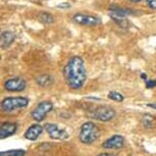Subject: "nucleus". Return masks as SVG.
Returning <instances> with one entry per match:
<instances>
[{
    "label": "nucleus",
    "instance_id": "a211bd4d",
    "mask_svg": "<svg viewBox=\"0 0 156 156\" xmlns=\"http://www.w3.org/2000/svg\"><path fill=\"white\" fill-rule=\"evenodd\" d=\"M143 122H144V126H147V128H150V126H151V122H152V116L149 115V114L144 115Z\"/></svg>",
    "mask_w": 156,
    "mask_h": 156
},
{
    "label": "nucleus",
    "instance_id": "6ab92c4d",
    "mask_svg": "<svg viewBox=\"0 0 156 156\" xmlns=\"http://www.w3.org/2000/svg\"><path fill=\"white\" fill-rule=\"evenodd\" d=\"M156 87V81L155 80H146V88L152 89Z\"/></svg>",
    "mask_w": 156,
    "mask_h": 156
},
{
    "label": "nucleus",
    "instance_id": "423d86ee",
    "mask_svg": "<svg viewBox=\"0 0 156 156\" xmlns=\"http://www.w3.org/2000/svg\"><path fill=\"white\" fill-rule=\"evenodd\" d=\"M45 129L49 137L53 140H66L69 137V133L64 129H60L55 123H46Z\"/></svg>",
    "mask_w": 156,
    "mask_h": 156
},
{
    "label": "nucleus",
    "instance_id": "412c9836",
    "mask_svg": "<svg viewBox=\"0 0 156 156\" xmlns=\"http://www.w3.org/2000/svg\"><path fill=\"white\" fill-rule=\"evenodd\" d=\"M58 7L59 8H69L70 4L69 3H61V4L58 5Z\"/></svg>",
    "mask_w": 156,
    "mask_h": 156
},
{
    "label": "nucleus",
    "instance_id": "9b49d317",
    "mask_svg": "<svg viewBox=\"0 0 156 156\" xmlns=\"http://www.w3.org/2000/svg\"><path fill=\"white\" fill-rule=\"evenodd\" d=\"M42 132L43 126H40L39 123H35V125H32L28 128L25 133V138L30 141H36L40 137V135L42 134Z\"/></svg>",
    "mask_w": 156,
    "mask_h": 156
},
{
    "label": "nucleus",
    "instance_id": "393cba45",
    "mask_svg": "<svg viewBox=\"0 0 156 156\" xmlns=\"http://www.w3.org/2000/svg\"><path fill=\"white\" fill-rule=\"evenodd\" d=\"M129 1H133V2H140V1H142V0H129Z\"/></svg>",
    "mask_w": 156,
    "mask_h": 156
},
{
    "label": "nucleus",
    "instance_id": "b1692460",
    "mask_svg": "<svg viewBox=\"0 0 156 156\" xmlns=\"http://www.w3.org/2000/svg\"><path fill=\"white\" fill-rule=\"evenodd\" d=\"M141 78H142L143 79V80H147V75H146V73H142V75H141Z\"/></svg>",
    "mask_w": 156,
    "mask_h": 156
},
{
    "label": "nucleus",
    "instance_id": "f257e3e1",
    "mask_svg": "<svg viewBox=\"0 0 156 156\" xmlns=\"http://www.w3.org/2000/svg\"><path fill=\"white\" fill-rule=\"evenodd\" d=\"M63 76L70 89L80 90L87 79L84 60L80 56H73L63 69Z\"/></svg>",
    "mask_w": 156,
    "mask_h": 156
},
{
    "label": "nucleus",
    "instance_id": "dca6fc26",
    "mask_svg": "<svg viewBox=\"0 0 156 156\" xmlns=\"http://www.w3.org/2000/svg\"><path fill=\"white\" fill-rule=\"evenodd\" d=\"M39 20L41 23H47V25H49V23H52L54 22V19L53 16H51L50 13L48 12H42L39 16Z\"/></svg>",
    "mask_w": 156,
    "mask_h": 156
},
{
    "label": "nucleus",
    "instance_id": "f8f14e48",
    "mask_svg": "<svg viewBox=\"0 0 156 156\" xmlns=\"http://www.w3.org/2000/svg\"><path fill=\"white\" fill-rule=\"evenodd\" d=\"M0 39H1L0 44H1L2 48H7V47H9L11 44L13 43L14 39H16V35H14L12 32L6 31L1 34V38H0Z\"/></svg>",
    "mask_w": 156,
    "mask_h": 156
},
{
    "label": "nucleus",
    "instance_id": "4468645a",
    "mask_svg": "<svg viewBox=\"0 0 156 156\" xmlns=\"http://www.w3.org/2000/svg\"><path fill=\"white\" fill-rule=\"evenodd\" d=\"M110 17L113 20V22H115L117 25L120 26L122 28H126L129 26V23L123 14L115 13V12H110Z\"/></svg>",
    "mask_w": 156,
    "mask_h": 156
},
{
    "label": "nucleus",
    "instance_id": "4be33fe9",
    "mask_svg": "<svg viewBox=\"0 0 156 156\" xmlns=\"http://www.w3.org/2000/svg\"><path fill=\"white\" fill-rule=\"evenodd\" d=\"M150 108H153V109L156 110V103H149V104H147Z\"/></svg>",
    "mask_w": 156,
    "mask_h": 156
},
{
    "label": "nucleus",
    "instance_id": "aec40b11",
    "mask_svg": "<svg viewBox=\"0 0 156 156\" xmlns=\"http://www.w3.org/2000/svg\"><path fill=\"white\" fill-rule=\"evenodd\" d=\"M146 1H147V4H148V6L150 8L156 10V0H146Z\"/></svg>",
    "mask_w": 156,
    "mask_h": 156
},
{
    "label": "nucleus",
    "instance_id": "6e6552de",
    "mask_svg": "<svg viewBox=\"0 0 156 156\" xmlns=\"http://www.w3.org/2000/svg\"><path fill=\"white\" fill-rule=\"evenodd\" d=\"M27 87V83L23 78H11L5 81L4 88L8 92H23Z\"/></svg>",
    "mask_w": 156,
    "mask_h": 156
},
{
    "label": "nucleus",
    "instance_id": "2eb2a0df",
    "mask_svg": "<svg viewBox=\"0 0 156 156\" xmlns=\"http://www.w3.org/2000/svg\"><path fill=\"white\" fill-rule=\"evenodd\" d=\"M26 151L25 150L19 149V150H8V151H1L0 156H25Z\"/></svg>",
    "mask_w": 156,
    "mask_h": 156
},
{
    "label": "nucleus",
    "instance_id": "5701e85b",
    "mask_svg": "<svg viewBox=\"0 0 156 156\" xmlns=\"http://www.w3.org/2000/svg\"><path fill=\"white\" fill-rule=\"evenodd\" d=\"M98 156H114V155L111 154V153H101V154H99Z\"/></svg>",
    "mask_w": 156,
    "mask_h": 156
},
{
    "label": "nucleus",
    "instance_id": "0eeeda50",
    "mask_svg": "<svg viewBox=\"0 0 156 156\" xmlns=\"http://www.w3.org/2000/svg\"><path fill=\"white\" fill-rule=\"evenodd\" d=\"M115 116V110L109 106L97 107L93 112V117L100 122H109Z\"/></svg>",
    "mask_w": 156,
    "mask_h": 156
},
{
    "label": "nucleus",
    "instance_id": "7ed1b4c3",
    "mask_svg": "<svg viewBox=\"0 0 156 156\" xmlns=\"http://www.w3.org/2000/svg\"><path fill=\"white\" fill-rule=\"evenodd\" d=\"M29 105V99L26 97H7L1 101V109L4 112H12L17 109H23Z\"/></svg>",
    "mask_w": 156,
    "mask_h": 156
},
{
    "label": "nucleus",
    "instance_id": "9d476101",
    "mask_svg": "<svg viewBox=\"0 0 156 156\" xmlns=\"http://www.w3.org/2000/svg\"><path fill=\"white\" fill-rule=\"evenodd\" d=\"M17 129V125L14 122H2L0 126V139H5L16 134Z\"/></svg>",
    "mask_w": 156,
    "mask_h": 156
},
{
    "label": "nucleus",
    "instance_id": "f3484780",
    "mask_svg": "<svg viewBox=\"0 0 156 156\" xmlns=\"http://www.w3.org/2000/svg\"><path fill=\"white\" fill-rule=\"evenodd\" d=\"M108 98L110 100H113L115 102H122L125 100V97L122 96V94H120L119 92H116V91H111L108 94Z\"/></svg>",
    "mask_w": 156,
    "mask_h": 156
},
{
    "label": "nucleus",
    "instance_id": "1a4fd4ad",
    "mask_svg": "<svg viewBox=\"0 0 156 156\" xmlns=\"http://www.w3.org/2000/svg\"><path fill=\"white\" fill-rule=\"evenodd\" d=\"M125 146V138L120 135H114V136L108 138L102 147L104 149H120Z\"/></svg>",
    "mask_w": 156,
    "mask_h": 156
},
{
    "label": "nucleus",
    "instance_id": "f03ea898",
    "mask_svg": "<svg viewBox=\"0 0 156 156\" xmlns=\"http://www.w3.org/2000/svg\"><path fill=\"white\" fill-rule=\"evenodd\" d=\"M99 136H100V131L98 126L94 122H87L82 125L79 138H80V141L83 144H86V145L93 144L94 142H96L98 140Z\"/></svg>",
    "mask_w": 156,
    "mask_h": 156
},
{
    "label": "nucleus",
    "instance_id": "ddd939ff",
    "mask_svg": "<svg viewBox=\"0 0 156 156\" xmlns=\"http://www.w3.org/2000/svg\"><path fill=\"white\" fill-rule=\"evenodd\" d=\"M36 83L40 87H48L50 85L53 84V78L50 75H40L36 78Z\"/></svg>",
    "mask_w": 156,
    "mask_h": 156
},
{
    "label": "nucleus",
    "instance_id": "20e7f679",
    "mask_svg": "<svg viewBox=\"0 0 156 156\" xmlns=\"http://www.w3.org/2000/svg\"><path fill=\"white\" fill-rule=\"evenodd\" d=\"M53 109V103L51 101H42L32 110L31 115L36 122H42L45 119L46 114Z\"/></svg>",
    "mask_w": 156,
    "mask_h": 156
},
{
    "label": "nucleus",
    "instance_id": "39448f33",
    "mask_svg": "<svg viewBox=\"0 0 156 156\" xmlns=\"http://www.w3.org/2000/svg\"><path fill=\"white\" fill-rule=\"evenodd\" d=\"M73 20L79 23V25L88 26V27H96V26L101 23V20H100L99 17L86 13H76L73 16Z\"/></svg>",
    "mask_w": 156,
    "mask_h": 156
}]
</instances>
